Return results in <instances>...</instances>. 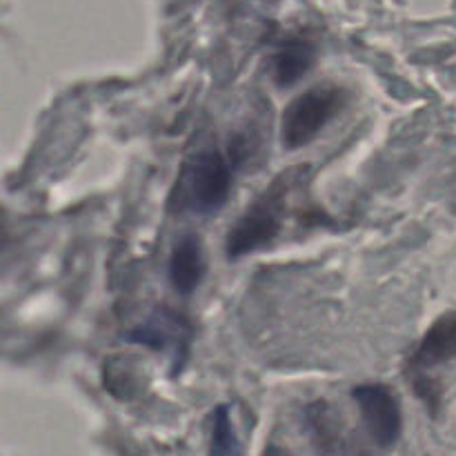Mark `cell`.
<instances>
[{"instance_id":"obj_1","label":"cell","mask_w":456,"mask_h":456,"mask_svg":"<svg viewBox=\"0 0 456 456\" xmlns=\"http://www.w3.org/2000/svg\"><path fill=\"white\" fill-rule=\"evenodd\" d=\"M297 169L283 172L232 225L225 236L227 258H240L258 252L276 240L283 230L285 208H288L289 191L297 181Z\"/></svg>"},{"instance_id":"obj_2","label":"cell","mask_w":456,"mask_h":456,"mask_svg":"<svg viewBox=\"0 0 456 456\" xmlns=\"http://www.w3.org/2000/svg\"><path fill=\"white\" fill-rule=\"evenodd\" d=\"M346 92L337 85H316L298 94L283 111L281 141L285 150H298L321 134V129L343 110Z\"/></svg>"},{"instance_id":"obj_3","label":"cell","mask_w":456,"mask_h":456,"mask_svg":"<svg viewBox=\"0 0 456 456\" xmlns=\"http://www.w3.org/2000/svg\"><path fill=\"white\" fill-rule=\"evenodd\" d=\"M352 399L359 405L374 444L383 450L395 448L403 432V412L396 392L383 383H363L352 390Z\"/></svg>"},{"instance_id":"obj_4","label":"cell","mask_w":456,"mask_h":456,"mask_svg":"<svg viewBox=\"0 0 456 456\" xmlns=\"http://www.w3.org/2000/svg\"><path fill=\"white\" fill-rule=\"evenodd\" d=\"M232 167L218 150H203L194 156L190 169V205L196 214L218 212L227 203Z\"/></svg>"},{"instance_id":"obj_5","label":"cell","mask_w":456,"mask_h":456,"mask_svg":"<svg viewBox=\"0 0 456 456\" xmlns=\"http://www.w3.org/2000/svg\"><path fill=\"white\" fill-rule=\"evenodd\" d=\"M127 338L138 346L151 350H174V354H187L191 338V325L183 314H176L169 307H156L141 325L127 334Z\"/></svg>"},{"instance_id":"obj_6","label":"cell","mask_w":456,"mask_h":456,"mask_svg":"<svg viewBox=\"0 0 456 456\" xmlns=\"http://www.w3.org/2000/svg\"><path fill=\"white\" fill-rule=\"evenodd\" d=\"M205 276L203 240L199 234H185L176 240L169 256V281L178 294L187 297Z\"/></svg>"},{"instance_id":"obj_7","label":"cell","mask_w":456,"mask_h":456,"mask_svg":"<svg viewBox=\"0 0 456 456\" xmlns=\"http://www.w3.org/2000/svg\"><path fill=\"white\" fill-rule=\"evenodd\" d=\"M456 356V310L439 316L428 328L412 356V368L430 370Z\"/></svg>"},{"instance_id":"obj_8","label":"cell","mask_w":456,"mask_h":456,"mask_svg":"<svg viewBox=\"0 0 456 456\" xmlns=\"http://www.w3.org/2000/svg\"><path fill=\"white\" fill-rule=\"evenodd\" d=\"M305 430L312 445L321 456H334L341 448L343 426L341 417L325 401H314L305 408Z\"/></svg>"},{"instance_id":"obj_9","label":"cell","mask_w":456,"mask_h":456,"mask_svg":"<svg viewBox=\"0 0 456 456\" xmlns=\"http://www.w3.org/2000/svg\"><path fill=\"white\" fill-rule=\"evenodd\" d=\"M316 61V49L310 40L292 38L279 47V52L272 58V76L276 85L289 87L297 80H301L312 69Z\"/></svg>"},{"instance_id":"obj_10","label":"cell","mask_w":456,"mask_h":456,"mask_svg":"<svg viewBox=\"0 0 456 456\" xmlns=\"http://www.w3.org/2000/svg\"><path fill=\"white\" fill-rule=\"evenodd\" d=\"M208 456H243L239 435L227 405H218L212 414V432H209Z\"/></svg>"},{"instance_id":"obj_11","label":"cell","mask_w":456,"mask_h":456,"mask_svg":"<svg viewBox=\"0 0 456 456\" xmlns=\"http://www.w3.org/2000/svg\"><path fill=\"white\" fill-rule=\"evenodd\" d=\"M261 456H292V452H289L288 448H283V445L270 444L265 445V450H263Z\"/></svg>"},{"instance_id":"obj_12","label":"cell","mask_w":456,"mask_h":456,"mask_svg":"<svg viewBox=\"0 0 456 456\" xmlns=\"http://www.w3.org/2000/svg\"><path fill=\"white\" fill-rule=\"evenodd\" d=\"M352 456H368L363 452V450H356V452H352Z\"/></svg>"}]
</instances>
